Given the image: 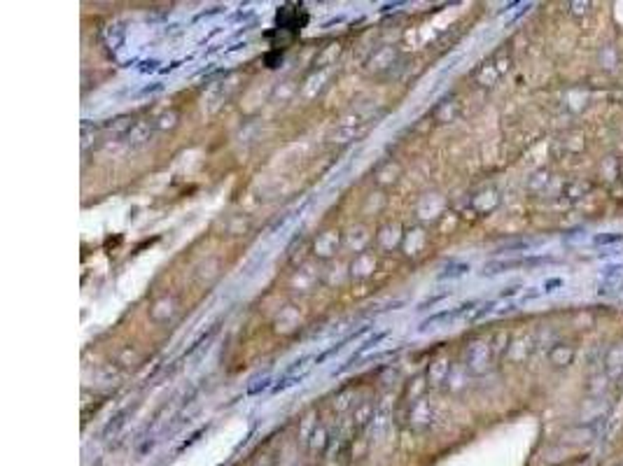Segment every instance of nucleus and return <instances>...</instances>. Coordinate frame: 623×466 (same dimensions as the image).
Here are the masks:
<instances>
[{"instance_id":"obj_8","label":"nucleus","mask_w":623,"mask_h":466,"mask_svg":"<svg viewBox=\"0 0 623 466\" xmlns=\"http://www.w3.org/2000/svg\"><path fill=\"white\" fill-rule=\"evenodd\" d=\"M619 466H623V460H621V462H619Z\"/></svg>"},{"instance_id":"obj_3","label":"nucleus","mask_w":623,"mask_h":466,"mask_svg":"<svg viewBox=\"0 0 623 466\" xmlns=\"http://www.w3.org/2000/svg\"><path fill=\"white\" fill-rule=\"evenodd\" d=\"M551 259H544V257H535V259H516V261H493L488 264L483 273L486 275H495V273H502V270H509V268H516V266H540L546 264Z\"/></svg>"},{"instance_id":"obj_5","label":"nucleus","mask_w":623,"mask_h":466,"mask_svg":"<svg viewBox=\"0 0 623 466\" xmlns=\"http://www.w3.org/2000/svg\"><path fill=\"white\" fill-rule=\"evenodd\" d=\"M593 243L595 245H617V243H623V233H602V235H595Z\"/></svg>"},{"instance_id":"obj_1","label":"nucleus","mask_w":623,"mask_h":466,"mask_svg":"<svg viewBox=\"0 0 623 466\" xmlns=\"http://www.w3.org/2000/svg\"><path fill=\"white\" fill-rule=\"evenodd\" d=\"M602 371L609 380L623 378V343H614L607 347L602 357Z\"/></svg>"},{"instance_id":"obj_7","label":"nucleus","mask_w":623,"mask_h":466,"mask_svg":"<svg viewBox=\"0 0 623 466\" xmlns=\"http://www.w3.org/2000/svg\"><path fill=\"white\" fill-rule=\"evenodd\" d=\"M609 466H619V462H614V464H609Z\"/></svg>"},{"instance_id":"obj_6","label":"nucleus","mask_w":623,"mask_h":466,"mask_svg":"<svg viewBox=\"0 0 623 466\" xmlns=\"http://www.w3.org/2000/svg\"><path fill=\"white\" fill-rule=\"evenodd\" d=\"M562 280L555 277V280H549V282H544V292H553V287H560Z\"/></svg>"},{"instance_id":"obj_4","label":"nucleus","mask_w":623,"mask_h":466,"mask_svg":"<svg viewBox=\"0 0 623 466\" xmlns=\"http://www.w3.org/2000/svg\"><path fill=\"white\" fill-rule=\"evenodd\" d=\"M607 376H604V371H595L588 376V383H586V392L588 394H602L604 387H607Z\"/></svg>"},{"instance_id":"obj_2","label":"nucleus","mask_w":623,"mask_h":466,"mask_svg":"<svg viewBox=\"0 0 623 466\" xmlns=\"http://www.w3.org/2000/svg\"><path fill=\"white\" fill-rule=\"evenodd\" d=\"M575 357H577L575 347L567 345V343H555L549 350V361L555 369H567L570 364L575 361Z\"/></svg>"}]
</instances>
